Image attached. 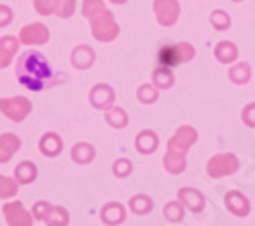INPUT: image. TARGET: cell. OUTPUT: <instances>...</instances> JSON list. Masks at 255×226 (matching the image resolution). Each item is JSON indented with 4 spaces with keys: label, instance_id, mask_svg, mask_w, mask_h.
Listing matches in <instances>:
<instances>
[{
    "label": "cell",
    "instance_id": "37",
    "mask_svg": "<svg viewBox=\"0 0 255 226\" xmlns=\"http://www.w3.org/2000/svg\"><path fill=\"white\" fill-rule=\"evenodd\" d=\"M243 122H247L249 127H255V102L243 110Z\"/></svg>",
    "mask_w": 255,
    "mask_h": 226
},
{
    "label": "cell",
    "instance_id": "32",
    "mask_svg": "<svg viewBox=\"0 0 255 226\" xmlns=\"http://www.w3.org/2000/svg\"><path fill=\"white\" fill-rule=\"evenodd\" d=\"M35 8L39 14H51L57 8V0H35Z\"/></svg>",
    "mask_w": 255,
    "mask_h": 226
},
{
    "label": "cell",
    "instance_id": "13",
    "mask_svg": "<svg viewBox=\"0 0 255 226\" xmlns=\"http://www.w3.org/2000/svg\"><path fill=\"white\" fill-rule=\"evenodd\" d=\"M72 64L78 70H88L94 64V51L88 45H80L72 51Z\"/></svg>",
    "mask_w": 255,
    "mask_h": 226
},
{
    "label": "cell",
    "instance_id": "33",
    "mask_svg": "<svg viewBox=\"0 0 255 226\" xmlns=\"http://www.w3.org/2000/svg\"><path fill=\"white\" fill-rule=\"evenodd\" d=\"M131 169H133V165H131V161H127V159H119V161L115 163V167H113L115 175H119V177L129 175V173H131Z\"/></svg>",
    "mask_w": 255,
    "mask_h": 226
},
{
    "label": "cell",
    "instance_id": "2",
    "mask_svg": "<svg viewBox=\"0 0 255 226\" xmlns=\"http://www.w3.org/2000/svg\"><path fill=\"white\" fill-rule=\"evenodd\" d=\"M196 131L192 127H182L172 141L167 143V155L163 159V165L169 173H182L186 167V149L196 141Z\"/></svg>",
    "mask_w": 255,
    "mask_h": 226
},
{
    "label": "cell",
    "instance_id": "27",
    "mask_svg": "<svg viewBox=\"0 0 255 226\" xmlns=\"http://www.w3.org/2000/svg\"><path fill=\"white\" fill-rule=\"evenodd\" d=\"M16 192H18L16 181L0 175V198H12V196H16Z\"/></svg>",
    "mask_w": 255,
    "mask_h": 226
},
{
    "label": "cell",
    "instance_id": "17",
    "mask_svg": "<svg viewBox=\"0 0 255 226\" xmlns=\"http://www.w3.org/2000/svg\"><path fill=\"white\" fill-rule=\"evenodd\" d=\"M135 147L139 153H153L155 147H157V137L153 131H141L137 135V141H135Z\"/></svg>",
    "mask_w": 255,
    "mask_h": 226
},
{
    "label": "cell",
    "instance_id": "36",
    "mask_svg": "<svg viewBox=\"0 0 255 226\" xmlns=\"http://www.w3.org/2000/svg\"><path fill=\"white\" fill-rule=\"evenodd\" d=\"M178 49H180V59L182 61H190L194 55V49L192 45H188V43H178Z\"/></svg>",
    "mask_w": 255,
    "mask_h": 226
},
{
    "label": "cell",
    "instance_id": "38",
    "mask_svg": "<svg viewBox=\"0 0 255 226\" xmlns=\"http://www.w3.org/2000/svg\"><path fill=\"white\" fill-rule=\"evenodd\" d=\"M12 20V10L4 4H0V27H6Z\"/></svg>",
    "mask_w": 255,
    "mask_h": 226
},
{
    "label": "cell",
    "instance_id": "35",
    "mask_svg": "<svg viewBox=\"0 0 255 226\" xmlns=\"http://www.w3.org/2000/svg\"><path fill=\"white\" fill-rule=\"evenodd\" d=\"M49 210H51L49 202H39V204H35V208H33V214H35V216H37L39 220H43V222H45V218H47Z\"/></svg>",
    "mask_w": 255,
    "mask_h": 226
},
{
    "label": "cell",
    "instance_id": "8",
    "mask_svg": "<svg viewBox=\"0 0 255 226\" xmlns=\"http://www.w3.org/2000/svg\"><path fill=\"white\" fill-rule=\"evenodd\" d=\"M4 216H6V222L12 226H29L33 222V216L23 208L20 202H8L4 206Z\"/></svg>",
    "mask_w": 255,
    "mask_h": 226
},
{
    "label": "cell",
    "instance_id": "26",
    "mask_svg": "<svg viewBox=\"0 0 255 226\" xmlns=\"http://www.w3.org/2000/svg\"><path fill=\"white\" fill-rule=\"evenodd\" d=\"M229 75H231V79L235 81V84H243V81H247L251 77V70H249L247 64H239V66H235L229 72Z\"/></svg>",
    "mask_w": 255,
    "mask_h": 226
},
{
    "label": "cell",
    "instance_id": "16",
    "mask_svg": "<svg viewBox=\"0 0 255 226\" xmlns=\"http://www.w3.org/2000/svg\"><path fill=\"white\" fill-rule=\"evenodd\" d=\"M100 218H102V222H106V224H121V222L125 220V210H123L121 204L111 202V204H106V206L102 208Z\"/></svg>",
    "mask_w": 255,
    "mask_h": 226
},
{
    "label": "cell",
    "instance_id": "4",
    "mask_svg": "<svg viewBox=\"0 0 255 226\" xmlns=\"http://www.w3.org/2000/svg\"><path fill=\"white\" fill-rule=\"evenodd\" d=\"M31 102L25 96H16V98H2L0 100V112L8 116L14 122H20L29 112H31Z\"/></svg>",
    "mask_w": 255,
    "mask_h": 226
},
{
    "label": "cell",
    "instance_id": "22",
    "mask_svg": "<svg viewBox=\"0 0 255 226\" xmlns=\"http://www.w3.org/2000/svg\"><path fill=\"white\" fill-rule=\"evenodd\" d=\"M129 206L135 214H147L151 208H153V202L149 196H135L131 202H129Z\"/></svg>",
    "mask_w": 255,
    "mask_h": 226
},
{
    "label": "cell",
    "instance_id": "21",
    "mask_svg": "<svg viewBox=\"0 0 255 226\" xmlns=\"http://www.w3.org/2000/svg\"><path fill=\"white\" fill-rule=\"evenodd\" d=\"M215 53H217V59L221 61V64H229V61H235L237 55H239V53H237V47L233 45V43H227V41H223V43L217 45Z\"/></svg>",
    "mask_w": 255,
    "mask_h": 226
},
{
    "label": "cell",
    "instance_id": "25",
    "mask_svg": "<svg viewBox=\"0 0 255 226\" xmlns=\"http://www.w3.org/2000/svg\"><path fill=\"white\" fill-rule=\"evenodd\" d=\"M163 214L169 222H180L184 218V210H182V202L180 200H174V202H169L167 206L163 208Z\"/></svg>",
    "mask_w": 255,
    "mask_h": 226
},
{
    "label": "cell",
    "instance_id": "11",
    "mask_svg": "<svg viewBox=\"0 0 255 226\" xmlns=\"http://www.w3.org/2000/svg\"><path fill=\"white\" fill-rule=\"evenodd\" d=\"M225 200H227V208H229L233 214H235V216L243 218V216L249 214V202H247V198L241 196L239 192H229Z\"/></svg>",
    "mask_w": 255,
    "mask_h": 226
},
{
    "label": "cell",
    "instance_id": "1",
    "mask_svg": "<svg viewBox=\"0 0 255 226\" xmlns=\"http://www.w3.org/2000/svg\"><path fill=\"white\" fill-rule=\"evenodd\" d=\"M51 75V66L47 64V59L43 53L39 51H27L18 57L16 61V77L18 81L29 90L39 92L43 88L45 79Z\"/></svg>",
    "mask_w": 255,
    "mask_h": 226
},
{
    "label": "cell",
    "instance_id": "15",
    "mask_svg": "<svg viewBox=\"0 0 255 226\" xmlns=\"http://www.w3.org/2000/svg\"><path fill=\"white\" fill-rule=\"evenodd\" d=\"M39 149L47 157H55L61 151V139L55 133H47V135H43V139L39 141Z\"/></svg>",
    "mask_w": 255,
    "mask_h": 226
},
{
    "label": "cell",
    "instance_id": "34",
    "mask_svg": "<svg viewBox=\"0 0 255 226\" xmlns=\"http://www.w3.org/2000/svg\"><path fill=\"white\" fill-rule=\"evenodd\" d=\"M102 6H106L102 0H84V6H82V12H84V16H90V14H94L96 10H100Z\"/></svg>",
    "mask_w": 255,
    "mask_h": 226
},
{
    "label": "cell",
    "instance_id": "23",
    "mask_svg": "<svg viewBox=\"0 0 255 226\" xmlns=\"http://www.w3.org/2000/svg\"><path fill=\"white\" fill-rule=\"evenodd\" d=\"M106 122H109L111 127H115V129H123V127H127V114H125V110L123 108H111L109 112H106Z\"/></svg>",
    "mask_w": 255,
    "mask_h": 226
},
{
    "label": "cell",
    "instance_id": "29",
    "mask_svg": "<svg viewBox=\"0 0 255 226\" xmlns=\"http://www.w3.org/2000/svg\"><path fill=\"white\" fill-rule=\"evenodd\" d=\"M76 10V2L74 0H57V8H55V14L61 16V18H68L72 16Z\"/></svg>",
    "mask_w": 255,
    "mask_h": 226
},
{
    "label": "cell",
    "instance_id": "18",
    "mask_svg": "<svg viewBox=\"0 0 255 226\" xmlns=\"http://www.w3.org/2000/svg\"><path fill=\"white\" fill-rule=\"evenodd\" d=\"M159 64H161L163 68H174V66L182 64L178 45H163V47L159 49Z\"/></svg>",
    "mask_w": 255,
    "mask_h": 226
},
{
    "label": "cell",
    "instance_id": "14",
    "mask_svg": "<svg viewBox=\"0 0 255 226\" xmlns=\"http://www.w3.org/2000/svg\"><path fill=\"white\" fill-rule=\"evenodd\" d=\"M180 202L182 204H186V206L192 210V212H200L202 208H204V198H202V194H198L196 190H190V188H184V190H180Z\"/></svg>",
    "mask_w": 255,
    "mask_h": 226
},
{
    "label": "cell",
    "instance_id": "6",
    "mask_svg": "<svg viewBox=\"0 0 255 226\" xmlns=\"http://www.w3.org/2000/svg\"><path fill=\"white\" fill-rule=\"evenodd\" d=\"M153 8H155V14H157V20L163 27H172L178 20V14H180L178 0H155Z\"/></svg>",
    "mask_w": 255,
    "mask_h": 226
},
{
    "label": "cell",
    "instance_id": "7",
    "mask_svg": "<svg viewBox=\"0 0 255 226\" xmlns=\"http://www.w3.org/2000/svg\"><path fill=\"white\" fill-rule=\"evenodd\" d=\"M18 37L25 45H41V43H47L49 41V31H47L45 25L33 23V25H27L23 31H20Z\"/></svg>",
    "mask_w": 255,
    "mask_h": 226
},
{
    "label": "cell",
    "instance_id": "39",
    "mask_svg": "<svg viewBox=\"0 0 255 226\" xmlns=\"http://www.w3.org/2000/svg\"><path fill=\"white\" fill-rule=\"evenodd\" d=\"M111 2H115V4H123V2H127V0H111Z\"/></svg>",
    "mask_w": 255,
    "mask_h": 226
},
{
    "label": "cell",
    "instance_id": "10",
    "mask_svg": "<svg viewBox=\"0 0 255 226\" xmlns=\"http://www.w3.org/2000/svg\"><path fill=\"white\" fill-rule=\"evenodd\" d=\"M16 51H18L16 37L6 35V37L0 39V68H6L10 61H12V57H14Z\"/></svg>",
    "mask_w": 255,
    "mask_h": 226
},
{
    "label": "cell",
    "instance_id": "12",
    "mask_svg": "<svg viewBox=\"0 0 255 226\" xmlns=\"http://www.w3.org/2000/svg\"><path fill=\"white\" fill-rule=\"evenodd\" d=\"M18 147H20V141L16 135H12V133L0 135V163H6Z\"/></svg>",
    "mask_w": 255,
    "mask_h": 226
},
{
    "label": "cell",
    "instance_id": "31",
    "mask_svg": "<svg viewBox=\"0 0 255 226\" xmlns=\"http://www.w3.org/2000/svg\"><path fill=\"white\" fill-rule=\"evenodd\" d=\"M210 23L215 25V29L223 31V29H227V27L231 25V18H229V14H227V12L217 10V12H212V16H210Z\"/></svg>",
    "mask_w": 255,
    "mask_h": 226
},
{
    "label": "cell",
    "instance_id": "20",
    "mask_svg": "<svg viewBox=\"0 0 255 226\" xmlns=\"http://www.w3.org/2000/svg\"><path fill=\"white\" fill-rule=\"evenodd\" d=\"M94 147L92 145H88V143H78V145L72 149V159L76 161V163H90L92 159H94Z\"/></svg>",
    "mask_w": 255,
    "mask_h": 226
},
{
    "label": "cell",
    "instance_id": "3",
    "mask_svg": "<svg viewBox=\"0 0 255 226\" xmlns=\"http://www.w3.org/2000/svg\"><path fill=\"white\" fill-rule=\"evenodd\" d=\"M88 18H90V27H92L94 39L102 41V43L117 39V35H119V25H117L113 12L106 8V6H102L100 10H96L94 14H90Z\"/></svg>",
    "mask_w": 255,
    "mask_h": 226
},
{
    "label": "cell",
    "instance_id": "19",
    "mask_svg": "<svg viewBox=\"0 0 255 226\" xmlns=\"http://www.w3.org/2000/svg\"><path fill=\"white\" fill-rule=\"evenodd\" d=\"M37 177V165L31 161H23L20 165H16L14 169V179L18 183H31Z\"/></svg>",
    "mask_w": 255,
    "mask_h": 226
},
{
    "label": "cell",
    "instance_id": "5",
    "mask_svg": "<svg viewBox=\"0 0 255 226\" xmlns=\"http://www.w3.org/2000/svg\"><path fill=\"white\" fill-rule=\"evenodd\" d=\"M239 169V161L235 155H217V157H212L208 161V175L212 177H223V175H229L233 171H237Z\"/></svg>",
    "mask_w": 255,
    "mask_h": 226
},
{
    "label": "cell",
    "instance_id": "9",
    "mask_svg": "<svg viewBox=\"0 0 255 226\" xmlns=\"http://www.w3.org/2000/svg\"><path fill=\"white\" fill-rule=\"evenodd\" d=\"M90 102H92L94 108H100V110L111 108L113 102H115V90L109 84H98L90 92Z\"/></svg>",
    "mask_w": 255,
    "mask_h": 226
},
{
    "label": "cell",
    "instance_id": "30",
    "mask_svg": "<svg viewBox=\"0 0 255 226\" xmlns=\"http://www.w3.org/2000/svg\"><path fill=\"white\" fill-rule=\"evenodd\" d=\"M137 96H139L141 102H145V104H153V102L157 100V90H155L153 86H147V84H145V86L139 88Z\"/></svg>",
    "mask_w": 255,
    "mask_h": 226
},
{
    "label": "cell",
    "instance_id": "24",
    "mask_svg": "<svg viewBox=\"0 0 255 226\" xmlns=\"http://www.w3.org/2000/svg\"><path fill=\"white\" fill-rule=\"evenodd\" d=\"M153 81L159 88H172L174 86V75H172V72H169V68H159V70L153 72Z\"/></svg>",
    "mask_w": 255,
    "mask_h": 226
},
{
    "label": "cell",
    "instance_id": "28",
    "mask_svg": "<svg viewBox=\"0 0 255 226\" xmlns=\"http://www.w3.org/2000/svg\"><path fill=\"white\" fill-rule=\"evenodd\" d=\"M68 212L63 210V208H53L51 206V210H49V214H47V218H45V224H68Z\"/></svg>",
    "mask_w": 255,
    "mask_h": 226
}]
</instances>
